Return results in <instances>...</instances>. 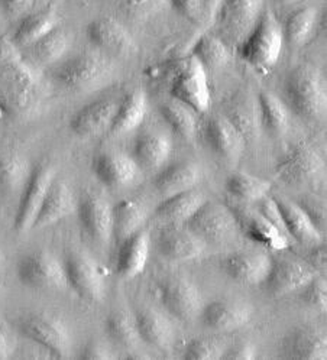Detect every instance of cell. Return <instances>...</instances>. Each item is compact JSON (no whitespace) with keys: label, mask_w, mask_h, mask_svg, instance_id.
<instances>
[{"label":"cell","mask_w":327,"mask_h":360,"mask_svg":"<svg viewBox=\"0 0 327 360\" xmlns=\"http://www.w3.org/2000/svg\"><path fill=\"white\" fill-rule=\"evenodd\" d=\"M283 45L281 23L272 12L265 11L252 31L236 45V53L249 65L267 72L278 63Z\"/></svg>","instance_id":"7a4b0ae2"},{"label":"cell","mask_w":327,"mask_h":360,"mask_svg":"<svg viewBox=\"0 0 327 360\" xmlns=\"http://www.w3.org/2000/svg\"><path fill=\"white\" fill-rule=\"evenodd\" d=\"M77 214L87 238L98 246H106L112 239V205L102 195L87 193L77 202Z\"/></svg>","instance_id":"5bb4252c"},{"label":"cell","mask_w":327,"mask_h":360,"mask_svg":"<svg viewBox=\"0 0 327 360\" xmlns=\"http://www.w3.org/2000/svg\"><path fill=\"white\" fill-rule=\"evenodd\" d=\"M272 258L264 252H236L220 261L222 271L243 285H257L269 272Z\"/></svg>","instance_id":"e0dca14e"},{"label":"cell","mask_w":327,"mask_h":360,"mask_svg":"<svg viewBox=\"0 0 327 360\" xmlns=\"http://www.w3.org/2000/svg\"><path fill=\"white\" fill-rule=\"evenodd\" d=\"M146 214L143 204L135 200H122L116 205H112V238H116L122 243L124 239L135 235L146 221Z\"/></svg>","instance_id":"836d02e7"},{"label":"cell","mask_w":327,"mask_h":360,"mask_svg":"<svg viewBox=\"0 0 327 360\" xmlns=\"http://www.w3.org/2000/svg\"><path fill=\"white\" fill-rule=\"evenodd\" d=\"M226 350L224 342L216 338H197L187 343L184 359L187 360H214L222 359Z\"/></svg>","instance_id":"7bdbcfd3"},{"label":"cell","mask_w":327,"mask_h":360,"mask_svg":"<svg viewBox=\"0 0 327 360\" xmlns=\"http://www.w3.org/2000/svg\"><path fill=\"white\" fill-rule=\"evenodd\" d=\"M186 223L193 233L205 242H222L238 229L231 207L207 200Z\"/></svg>","instance_id":"4fadbf2b"},{"label":"cell","mask_w":327,"mask_h":360,"mask_svg":"<svg viewBox=\"0 0 327 360\" xmlns=\"http://www.w3.org/2000/svg\"><path fill=\"white\" fill-rule=\"evenodd\" d=\"M231 210L236 219L238 229L248 239L272 250H284L290 246V238L272 226L259 212L249 210L241 204H233Z\"/></svg>","instance_id":"2e32d148"},{"label":"cell","mask_w":327,"mask_h":360,"mask_svg":"<svg viewBox=\"0 0 327 360\" xmlns=\"http://www.w3.org/2000/svg\"><path fill=\"white\" fill-rule=\"evenodd\" d=\"M75 210H77V200H75L71 188L64 181L54 179L45 194L32 229H42L56 224L72 214Z\"/></svg>","instance_id":"d4e9b609"},{"label":"cell","mask_w":327,"mask_h":360,"mask_svg":"<svg viewBox=\"0 0 327 360\" xmlns=\"http://www.w3.org/2000/svg\"><path fill=\"white\" fill-rule=\"evenodd\" d=\"M5 116V112H4V109H2V106H0V119H2Z\"/></svg>","instance_id":"6f0895ef"},{"label":"cell","mask_w":327,"mask_h":360,"mask_svg":"<svg viewBox=\"0 0 327 360\" xmlns=\"http://www.w3.org/2000/svg\"><path fill=\"white\" fill-rule=\"evenodd\" d=\"M23 287L37 291H58L67 288L63 262L53 253L39 250L25 256L16 268Z\"/></svg>","instance_id":"5b68a950"},{"label":"cell","mask_w":327,"mask_h":360,"mask_svg":"<svg viewBox=\"0 0 327 360\" xmlns=\"http://www.w3.org/2000/svg\"><path fill=\"white\" fill-rule=\"evenodd\" d=\"M80 357L87 360H109V359H115L116 354L112 352L110 347H108L102 342L94 340L84 347Z\"/></svg>","instance_id":"816d5d0a"},{"label":"cell","mask_w":327,"mask_h":360,"mask_svg":"<svg viewBox=\"0 0 327 360\" xmlns=\"http://www.w3.org/2000/svg\"><path fill=\"white\" fill-rule=\"evenodd\" d=\"M264 12V0H219L212 16L216 37L226 45H238L255 27Z\"/></svg>","instance_id":"3957f363"},{"label":"cell","mask_w":327,"mask_h":360,"mask_svg":"<svg viewBox=\"0 0 327 360\" xmlns=\"http://www.w3.org/2000/svg\"><path fill=\"white\" fill-rule=\"evenodd\" d=\"M162 0H120V9L128 18L142 19L155 12Z\"/></svg>","instance_id":"bcb514c9"},{"label":"cell","mask_w":327,"mask_h":360,"mask_svg":"<svg viewBox=\"0 0 327 360\" xmlns=\"http://www.w3.org/2000/svg\"><path fill=\"white\" fill-rule=\"evenodd\" d=\"M278 207L288 238L293 242L306 246H316L321 243V231L316 227L312 219L300 205L291 200H287L281 195L274 198Z\"/></svg>","instance_id":"cb8c5ba5"},{"label":"cell","mask_w":327,"mask_h":360,"mask_svg":"<svg viewBox=\"0 0 327 360\" xmlns=\"http://www.w3.org/2000/svg\"><path fill=\"white\" fill-rule=\"evenodd\" d=\"M108 336L122 347H135L139 343V334L132 316L124 311L112 313L105 323Z\"/></svg>","instance_id":"b9f144b4"},{"label":"cell","mask_w":327,"mask_h":360,"mask_svg":"<svg viewBox=\"0 0 327 360\" xmlns=\"http://www.w3.org/2000/svg\"><path fill=\"white\" fill-rule=\"evenodd\" d=\"M200 179V167L193 161H181L162 169L154 179V187L161 195L169 197L194 188Z\"/></svg>","instance_id":"f1b7e54d"},{"label":"cell","mask_w":327,"mask_h":360,"mask_svg":"<svg viewBox=\"0 0 327 360\" xmlns=\"http://www.w3.org/2000/svg\"><path fill=\"white\" fill-rule=\"evenodd\" d=\"M54 179L56 171L48 164H41L30 172L27 181H25L22 187V194L15 216L13 229L16 230V233H27L34 227L41 204Z\"/></svg>","instance_id":"9c48e42d"},{"label":"cell","mask_w":327,"mask_h":360,"mask_svg":"<svg viewBox=\"0 0 327 360\" xmlns=\"http://www.w3.org/2000/svg\"><path fill=\"white\" fill-rule=\"evenodd\" d=\"M108 60L93 54L75 56L61 63L53 77L64 89L71 91H91L105 86L112 77Z\"/></svg>","instance_id":"277c9868"},{"label":"cell","mask_w":327,"mask_h":360,"mask_svg":"<svg viewBox=\"0 0 327 360\" xmlns=\"http://www.w3.org/2000/svg\"><path fill=\"white\" fill-rule=\"evenodd\" d=\"M284 93L288 109L298 117L317 120L326 115V79L319 67L301 64L293 68L286 79Z\"/></svg>","instance_id":"6da1fadb"},{"label":"cell","mask_w":327,"mask_h":360,"mask_svg":"<svg viewBox=\"0 0 327 360\" xmlns=\"http://www.w3.org/2000/svg\"><path fill=\"white\" fill-rule=\"evenodd\" d=\"M254 308L245 301H213L203 305L200 311V321L206 328L216 331L236 330L248 324L252 319Z\"/></svg>","instance_id":"d6986e66"},{"label":"cell","mask_w":327,"mask_h":360,"mask_svg":"<svg viewBox=\"0 0 327 360\" xmlns=\"http://www.w3.org/2000/svg\"><path fill=\"white\" fill-rule=\"evenodd\" d=\"M116 103L110 98H98L75 112L70 120V131L79 138H94L109 132L115 117Z\"/></svg>","instance_id":"ac0fdd59"},{"label":"cell","mask_w":327,"mask_h":360,"mask_svg":"<svg viewBox=\"0 0 327 360\" xmlns=\"http://www.w3.org/2000/svg\"><path fill=\"white\" fill-rule=\"evenodd\" d=\"M146 94L136 89L128 93L116 106L115 117L109 127V132L115 136L127 135L139 127L146 116Z\"/></svg>","instance_id":"f546056e"},{"label":"cell","mask_w":327,"mask_h":360,"mask_svg":"<svg viewBox=\"0 0 327 360\" xmlns=\"http://www.w3.org/2000/svg\"><path fill=\"white\" fill-rule=\"evenodd\" d=\"M86 37L91 45L112 54H131L135 42L131 32L120 22L112 18L91 20L86 28Z\"/></svg>","instance_id":"ffe728a7"},{"label":"cell","mask_w":327,"mask_h":360,"mask_svg":"<svg viewBox=\"0 0 327 360\" xmlns=\"http://www.w3.org/2000/svg\"><path fill=\"white\" fill-rule=\"evenodd\" d=\"M134 320L142 342L161 352H167L171 347L175 331L169 320L161 313L150 308H142L136 311Z\"/></svg>","instance_id":"4316f807"},{"label":"cell","mask_w":327,"mask_h":360,"mask_svg":"<svg viewBox=\"0 0 327 360\" xmlns=\"http://www.w3.org/2000/svg\"><path fill=\"white\" fill-rule=\"evenodd\" d=\"M172 142L171 139L158 132H149L139 136L134 143L132 158L139 168L155 171L162 168L171 155Z\"/></svg>","instance_id":"4dcf8cb0"},{"label":"cell","mask_w":327,"mask_h":360,"mask_svg":"<svg viewBox=\"0 0 327 360\" xmlns=\"http://www.w3.org/2000/svg\"><path fill=\"white\" fill-rule=\"evenodd\" d=\"M326 248L324 246H317L313 249L310 253V265L317 271V269H324L326 268Z\"/></svg>","instance_id":"db71d44e"},{"label":"cell","mask_w":327,"mask_h":360,"mask_svg":"<svg viewBox=\"0 0 327 360\" xmlns=\"http://www.w3.org/2000/svg\"><path fill=\"white\" fill-rule=\"evenodd\" d=\"M150 238L148 231L139 230L120 243L116 261V272L120 278L132 279L142 274L149 258Z\"/></svg>","instance_id":"484cf974"},{"label":"cell","mask_w":327,"mask_h":360,"mask_svg":"<svg viewBox=\"0 0 327 360\" xmlns=\"http://www.w3.org/2000/svg\"><path fill=\"white\" fill-rule=\"evenodd\" d=\"M226 117L239 131L245 142L258 136L261 129L258 100H255L249 93L242 91L233 97L231 105L228 106Z\"/></svg>","instance_id":"1f68e13d"},{"label":"cell","mask_w":327,"mask_h":360,"mask_svg":"<svg viewBox=\"0 0 327 360\" xmlns=\"http://www.w3.org/2000/svg\"><path fill=\"white\" fill-rule=\"evenodd\" d=\"M297 204L306 212V214L312 219V221L316 224V227L321 231L320 227L326 223V205H324V202L310 197V198H304L303 201H300Z\"/></svg>","instance_id":"c3c4849f"},{"label":"cell","mask_w":327,"mask_h":360,"mask_svg":"<svg viewBox=\"0 0 327 360\" xmlns=\"http://www.w3.org/2000/svg\"><path fill=\"white\" fill-rule=\"evenodd\" d=\"M301 290H303L301 298H303L304 304L314 308V310L326 311V307H327V282L323 276H319V275L314 276L309 282V284Z\"/></svg>","instance_id":"f6af8a7d"},{"label":"cell","mask_w":327,"mask_h":360,"mask_svg":"<svg viewBox=\"0 0 327 360\" xmlns=\"http://www.w3.org/2000/svg\"><path fill=\"white\" fill-rule=\"evenodd\" d=\"M30 164L16 152L0 150V193H13L23 187L30 175Z\"/></svg>","instance_id":"ab89813d"},{"label":"cell","mask_w":327,"mask_h":360,"mask_svg":"<svg viewBox=\"0 0 327 360\" xmlns=\"http://www.w3.org/2000/svg\"><path fill=\"white\" fill-rule=\"evenodd\" d=\"M319 272L306 262L295 259H272L265 279L261 282L271 297H283L304 288Z\"/></svg>","instance_id":"7c38bea8"},{"label":"cell","mask_w":327,"mask_h":360,"mask_svg":"<svg viewBox=\"0 0 327 360\" xmlns=\"http://www.w3.org/2000/svg\"><path fill=\"white\" fill-rule=\"evenodd\" d=\"M4 261H5V255H4V250L0 249V265H2Z\"/></svg>","instance_id":"9f6ffc18"},{"label":"cell","mask_w":327,"mask_h":360,"mask_svg":"<svg viewBox=\"0 0 327 360\" xmlns=\"http://www.w3.org/2000/svg\"><path fill=\"white\" fill-rule=\"evenodd\" d=\"M274 2L278 4V5H291V4L298 2V0H274Z\"/></svg>","instance_id":"11a10c76"},{"label":"cell","mask_w":327,"mask_h":360,"mask_svg":"<svg viewBox=\"0 0 327 360\" xmlns=\"http://www.w3.org/2000/svg\"><path fill=\"white\" fill-rule=\"evenodd\" d=\"M35 4V0H0V12L9 18L27 15Z\"/></svg>","instance_id":"f907efd6"},{"label":"cell","mask_w":327,"mask_h":360,"mask_svg":"<svg viewBox=\"0 0 327 360\" xmlns=\"http://www.w3.org/2000/svg\"><path fill=\"white\" fill-rule=\"evenodd\" d=\"M162 119L171 127V131L187 141H191L197 134V115L191 108L179 100L165 101L160 108Z\"/></svg>","instance_id":"74e56055"},{"label":"cell","mask_w":327,"mask_h":360,"mask_svg":"<svg viewBox=\"0 0 327 360\" xmlns=\"http://www.w3.org/2000/svg\"><path fill=\"white\" fill-rule=\"evenodd\" d=\"M13 354V343L8 333L0 327V360H6Z\"/></svg>","instance_id":"f5cc1de1"},{"label":"cell","mask_w":327,"mask_h":360,"mask_svg":"<svg viewBox=\"0 0 327 360\" xmlns=\"http://www.w3.org/2000/svg\"><path fill=\"white\" fill-rule=\"evenodd\" d=\"M203 136L212 150L228 161L239 160L246 143L231 120L222 115L212 116L205 123Z\"/></svg>","instance_id":"7402d4cb"},{"label":"cell","mask_w":327,"mask_h":360,"mask_svg":"<svg viewBox=\"0 0 327 360\" xmlns=\"http://www.w3.org/2000/svg\"><path fill=\"white\" fill-rule=\"evenodd\" d=\"M58 27V15L54 9H44L27 13L13 32L12 44L15 46H30L48 32Z\"/></svg>","instance_id":"d6a6232c"},{"label":"cell","mask_w":327,"mask_h":360,"mask_svg":"<svg viewBox=\"0 0 327 360\" xmlns=\"http://www.w3.org/2000/svg\"><path fill=\"white\" fill-rule=\"evenodd\" d=\"M68 46L70 41L67 34L57 27L27 48L32 63L38 65H51L65 56Z\"/></svg>","instance_id":"8d00e7d4"},{"label":"cell","mask_w":327,"mask_h":360,"mask_svg":"<svg viewBox=\"0 0 327 360\" xmlns=\"http://www.w3.org/2000/svg\"><path fill=\"white\" fill-rule=\"evenodd\" d=\"M326 165L320 153L310 145L294 146L276 165V175L291 187L312 184L324 174Z\"/></svg>","instance_id":"8fae6325"},{"label":"cell","mask_w":327,"mask_h":360,"mask_svg":"<svg viewBox=\"0 0 327 360\" xmlns=\"http://www.w3.org/2000/svg\"><path fill=\"white\" fill-rule=\"evenodd\" d=\"M157 246L162 258L174 262H183L195 259L203 255L206 242L193 233L190 229L171 224L160 233Z\"/></svg>","instance_id":"44dd1931"},{"label":"cell","mask_w":327,"mask_h":360,"mask_svg":"<svg viewBox=\"0 0 327 360\" xmlns=\"http://www.w3.org/2000/svg\"><path fill=\"white\" fill-rule=\"evenodd\" d=\"M169 94L195 113H206L210 108V86L207 71L194 57H190L175 72L169 86Z\"/></svg>","instance_id":"52a82bcc"},{"label":"cell","mask_w":327,"mask_h":360,"mask_svg":"<svg viewBox=\"0 0 327 360\" xmlns=\"http://www.w3.org/2000/svg\"><path fill=\"white\" fill-rule=\"evenodd\" d=\"M158 298L162 307L181 321H191L200 316L203 297L191 281L183 276H169L158 285Z\"/></svg>","instance_id":"30bf717a"},{"label":"cell","mask_w":327,"mask_h":360,"mask_svg":"<svg viewBox=\"0 0 327 360\" xmlns=\"http://www.w3.org/2000/svg\"><path fill=\"white\" fill-rule=\"evenodd\" d=\"M281 356L295 360H326V336L313 327H298L290 331L281 343Z\"/></svg>","instance_id":"603a6c76"},{"label":"cell","mask_w":327,"mask_h":360,"mask_svg":"<svg viewBox=\"0 0 327 360\" xmlns=\"http://www.w3.org/2000/svg\"><path fill=\"white\" fill-rule=\"evenodd\" d=\"M319 22V11L314 6H304L290 13L281 25L284 42L301 46L310 41Z\"/></svg>","instance_id":"d590c367"},{"label":"cell","mask_w":327,"mask_h":360,"mask_svg":"<svg viewBox=\"0 0 327 360\" xmlns=\"http://www.w3.org/2000/svg\"><path fill=\"white\" fill-rule=\"evenodd\" d=\"M25 338L45 349L53 357L64 359L70 356L71 336L68 327L60 319L45 314H32L18 324Z\"/></svg>","instance_id":"ba28073f"},{"label":"cell","mask_w":327,"mask_h":360,"mask_svg":"<svg viewBox=\"0 0 327 360\" xmlns=\"http://www.w3.org/2000/svg\"><path fill=\"white\" fill-rule=\"evenodd\" d=\"M168 2L175 12L193 23H200L209 18L210 0H168Z\"/></svg>","instance_id":"ee69618b"},{"label":"cell","mask_w":327,"mask_h":360,"mask_svg":"<svg viewBox=\"0 0 327 360\" xmlns=\"http://www.w3.org/2000/svg\"><path fill=\"white\" fill-rule=\"evenodd\" d=\"M261 201V205H259V213L272 224L275 226L276 229H278L280 231H283V233L286 236H288L287 230H286V226H284V221H283V217H281V213L278 210V207H276V202L274 198H269L268 195L264 197ZM291 240V239H290Z\"/></svg>","instance_id":"7dc6e473"},{"label":"cell","mask_w":327,"mask_h":360,"mask_svg":"<svg viewBox=\"0 0 327 360\" xmlns=\"http://www.w3.org/2000/svg\"><path fill=\"white\" fill-rule=\"evenodd\" d=\"M226 191L232 197L245 201L255 202L262 200L271 191V183L259 176L250 175L248 172H238L228 178L226 181Z\"/></svg>","instance_id":"60d3db41"},{"label":"cell","mask_w":327,"mask_h":360,"mask_svg":"<svg viewBox=\"0 0 327 360\" xmlns=\"http://www.w3.org/2000/svg\"><path fill=\"white\" fill-rule=\"evenodd\" d=\"M205 194L191 188L165 197L155 209V217L167 224L187 221L206 202Z\"/></svg>","instance_id":"83f0119b"},{"label":"cell","mask_w":327,"mask_h":360,"mask_svg":"<svg viewBox=\"0 0 327 360\" xmlns=\"http://www.w3.org/2000/svg\"><path fill=\"white\" fill-rule=\"evenodd\" d=\"M257 100L261 127L274 135H284L288 131L291 122L288 106L271 91H261Z\"/></svg>","instance_id":"e575fe53"},{"label":"cell","mask_w":327,"mask_h":360,"mask_svg":"<svg viewBox=\"0 0 327 360\" xmlns=\"http://www.w3.org/2000/svg\"><path fill=\"white\" fill-rule=\"evenodd\" d=\"M191 57H194L205 70H220L229 63V48L219 37L213 34L201 35L191 48Z\"/></svg>","instance_id":"f35d334b"},{"label":"cell","mask_w":327,"mask_h":360,"mask_svg":"<svg viewBox=\"0 0 327 360\" xmlns=\"http://www.w3.org/2000/svg\"><path fill=\"white\" fill-rule=\"evenodd\" d=\"M67 287L82 300L96 304L106 295V282L98 264L83 252H71L63 262Z\"/></svg>","instance_id":"8992f818"},{"label":"cell","mask_w":327,"mask_h":360,"mask_svg":"<svg viewBox=\"0 0 327 360\" xmlns=\"http://www.w3.org/2000/svg\"><path fill=\"white\" fill-rule=\"evenodd\" d=\"M91 171L100 183L109 188H123L134 184L141 168L135 160L124 152L106 150L91 161Z\"/></svg>","instance_id":"9a60e30c"},{"label":"cell","mask_w":327,"mask_h":360,"mask_svg":"<svg viewBox=\"0 0 327 360\" xmlns=\"http://www.w3.org/2000/svg\"><path fill=\"white\" fill-rule=\"evenodd\" d=\"M257 356H258L257 346L254 343L248 342V340H243V342H239V343H236L231 347H226L222 359H226V360H231V359L252 360V359H257Z\"/></svg>","instance_id":"681fc988"}]
</instances>
